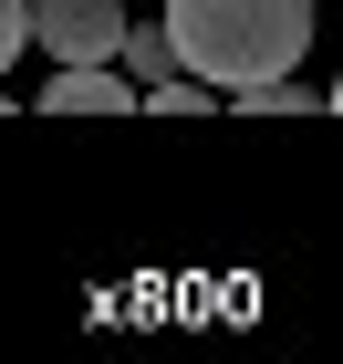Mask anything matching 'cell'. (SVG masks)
<instances>
[{
  "mask_svg": "<svg viewBox=\"0 0 343 364\" xmlns=\"http://www.w3.org/2000/svg\"><path fill=\"white\" fill-rule=\"evenodd\" d=\"M177 63L219 94H250L312 53V0H167Z\"/></svg>",
  "mask_w": 343,
  "mask_h": 364,
  "instance_id": "1",
  "label": "cell"
},
{
  "mask_svg": "<svg viewBox=\"0 0 343 364\" xmlns=\"http://www.w3.org/2000/svg\"><path fill=\"white\" fill-rule=\"evenodd\" d=\"M125 0H31V42L53 63H114L125 53Z\"/></svg>",
  "mask_w": 343,
  "mask_h": 364,
  "instance_id": "2",
  "label": "cell"
},
{
  "mask_svg": "<svg viewBox=\"0 0 343 364\" xmlns=\"http://www.w3.org/2000/svg\"><path fill=\"white\" fill-rule=\"evenodd\" d=\"M136 94H125V73H104V63H62L53 94H42V114H125Z\"/></svg>",
  "mask_w": 343,
  "mask_h": 364,
  "instance_id": "3",
  "label": "cell"
},
{
  "mask_svg": "<svg viewBox=\"0 0 343 364\" xmlns=\"http://www.w3.org/2000/svg\"><path fill=\"white\" fill-rule=\"evenodd\" d=\"M114 63H125L136 84H167V73H177V42H167V21H156V31H125V53H114Z\"/></svg>",
  "mask_w": 343,
  "mask_h": 364,
  "instance_id": "4",
  "label": "cell"
},
{
  "mask_svg": "<svg viewBox=\"0 0 343 364\" xmlns=\"http://www.w3.org/2000/svg\"><path fill=\"white\" fill-rule=\"evenodd\" d=\"M21 42H31V0H0V63H21Z\"/></svg>",
  "mask_w": 343,
  "mask_h": 364,
  "instance_id": "5",
  "label": "cell"
},
{
  "mask_svg": "<svg viewBox=\"0 0 343 364\" xmlns=\"http://www.w3.org/2000/svg\"><path fill=\"white\" fill-rule=\"evenodd\" d=\"M333 105H343V84H333Z\"/></svg>",
  "mask_w": 343,
  "mask_h": 364,
  "instance_id": "6",
  "label": "cell"
}]
</instances>
